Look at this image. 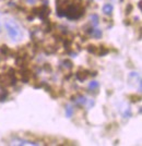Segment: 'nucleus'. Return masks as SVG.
<instances>
[{
  "label": "nucleus",
  "instance_id": "1",
  "mask_svg": "<svg viewBox=\"0 0 142 146\" xmlns=\"http://www.w3.org/2000/svg\"><path fill=\"white\" fill-rule=\"evenodd\" d=\"M5 26H6V30L8 32V35L12 38L13 40H20L22 38V31L14 21L12 20H8L6 23H5Z\"/></svg>",
  "mask_w": 142,
  "mask_h": 146
},
{
  "label": "nucleus",
  "instance_id": "2",
  "mask_svg": "<svg viewBox=\"0 0 142 146\" xmlns=\"http://www.w3.org/2000/svg\"><path fill=\"white\" fill-rule=\"evenodd\" d=\"M83 10L79 9L78 7L75 6H69L68 9L65 11V15L69 19V20H75V19H79L83 14Z\"/></svg>",
  "mask_w": 142,
  "mask_h": 146
},
{
  "label": "nucleus",
  "instance_id": "3",
  "mask_svg": "<svg viewBox=\"0 0 142 146\" xmlns=\"http://www.w3.org/2000/svg\"><path fill=\"white\" fill-rule=\"evenodd\" d=\"M49 15V9L46 7V5L42 8V9H39V12H38V17L42 19V20H45V19L47 18Z\"/></svg>",
  "mask_w": 142,
  "mask_h": 146
},
{
  "label": "nucleus",
  "instance_id": "4",
  "mask_svg": "<svg viewBox=\"0 0 142 146\" xmlns=\"http://www.w3.org/2000/svg\"><path fill=\"white\" fill-rule=\"evenodd\" d=\"M103 12L107 14V15L113 12V6H111V3H106L105 6L103 7Z\"/></svg>",
  "mask_w": 142,
  "mask_h": 146
},
{
  "label": "nucleus",
  "instance_id": "5",
  "mask_svg": "<svg viewBox=\"0 0 142 146\" xmlns=\"http://www.w3.org/2000/svg\"><path fill=\"white\" fill-rule=\"evenodd\" d=\"M87 74L85 72H78V73H75V78L79 80L80 82H83L84 80L87 79Z\"/></svg>",
  "mask_w": 142,
  "mask_h": 146
},
{
  "label": "nucleus",
  "instance_id": "6",
  "mask_svg": "<svg viewBox=\"0 0 142 146\" xmlns=\"http://www.w3.org/2000/svg\"><path fill=\"white\" fill-rule=\"evenodd\" d=\"M72 100L75 102V103H78V104H85L87 103V99H85V97H83V96H79L78 99H77V98H73Z\"/></svg>",
  "mask_w": 142,
  "mask_h": 146
},
{
  "label": "nucleus",
  "instance_id": "7",
  "mask_svg": "<svg viewBox=\"0 0 142 146\" xmlns=\"http://www.w3.org/2000/svg\"><path fill=\"white\" fill-rule=\"evenodd\" d=\"M72 113H73L72 107L68 106V107L66 108V117H67V118H71V117H72Z\"/></svg>",
  "mask_w": 142,
  "mask_h": 146
},
{
  "label": "nucleus",
  "instance_id": "8",
  "mask_svg": "<svg viewBox=\"0 0 142 146\" xmlns=\"http://www.w3.org/2000/svg\"><path fill=\"white\" fill-rule=\"evenodd\" d=\"M99 86V82H96V81H92L90 84H89V88H91V90H95V88H97Z\"/></svg>",
  "mask_w": 142,
  "mask_h": 146
},
{
  "label": "nucleus",
  "instance_id": "9",
  "mask_svg": "<svg viewBox=\"0 0 142 146\" xmlns=\"http://www.w3.org/2000/svg\"><path fill=\"white\" fill-rule=\"evenodd\" d=\"M92 35L95 37V38H101V36H102V32H101V30H93Z\"/></svg>",
  "mask_w": 142,
  "mask_h": 146
},
{
  "label": "nucleus",
  "instance_id": "10",
  "mask_svg": "<svg viewBox=\"0 0 142 146\" xmlns=\"http://www.w3.org/2000/svg\"><path fill=\"white\" fill-rule=\"evenodd\" d=\"M91 20L93 21V25L96 26V25L99 24V17H97L96 14H92V15H91Z\"/></svg>",
  "mask_w": 142,
  "mask_h": 146
},
{
  "label": "nucleus",
  "instance_id": "11",
  "mask_svg": "<svg viewBox=\"0 0 142 146\" xmlns=\"http://www.w3.org/2000/svg\"><path fill=\"white\" fill-rule=\"evenodd\" d=\"M87 51H89L90 54H95V52H96V47L93 46V45H90V46L87 47Z\"/></svg>",
  "mask_w": 142,
  "mask_h": 146
},
{
  "label": "nucleus",
  "instance_id": "12",
  "mask_svg": "<svg viewBox=\"0 0 142 146\" xmlns=\"http://www.w3.org/2000/svg\"><path fill=\"white\" fill-rule=\"evenodd\" d=\"M63 66L67 68V69H71V68L73 67V66H72V62H71V61H69V60L63 61Z\"/></svg>",
  "mask_w": 142,
  "mask_h": 146
},
{
  "label": "nucleus",
  "instance_id": "13",
  "mask_svg": "<svg viewBox=\"0 0 142 146\" xmlns=\"http://www.w3.org/2000/svg\"><path fill=\"white\" fill-rule=\"evenodd\" d=\"M8 51H9V48L7 47L6 45H3V46L0 47V52H1V54H5V55H6V54H8Z\"/></svg>",
  "mask_w": 142,
  "mask_h": 146
},
{
  "label": "nucleus",
  "instance_id": "14",
  "mask_svg": "<svg viewBox=\"0 0 142 146\" xmlns=\"http://www.w3.org/2000/svg\"><path fill=\"white\" fill-rule=\"evenodd\" d=\"M7 96H8V92H2V93H1V95H0V100H1V102H2V100H5V99H6V97Z\"/></svg>",
  "mask_w": 142,
  "mask_h": 146
},
{
  "label": "nucleus",
  "instance_id": "15",
  "mask_svg": "<svg viewBox=\"0 0 142 146\" xmlns=\"http://www.w3.org/2000/svg\"><path fill=\"white\" fill-rule=\"evenodd\" d=\"M131 10H132V6H131V5H128V7H127V9H126V11H127V13H130V12H131Z\"/></svg>",
  "mask_w": 142,
  "mask_h": 146
},
{
  "label": "nucleus",
  "instance_id": "16",
  "mask_svg": "<svg viewBox=\"0 0 142 146\" xmlns=\"http://www.w3.org/2000/svg\"><path fill=\"white\" fill-rule=\"evenodd\" d=\"M26 1H27L29 3H35V1H36V0H26Z\"/></svg>",
  "mask_w": 142,
  "mask_h": 146
},
{
  "label": "nucleus",
  "instance_id": "17",
  "mask_svg": "<svg viewBox=\"0 0 142 146\" xmlns=\"http://www.w3.org/2000/svg\"><path fill=\"white\" fill-rule=\"evenodd\" d=\"M0 30H1V27H0Z\"/></svg>",
  "mask_w": 142,
  "mask_h": 146
}]
</instances>
